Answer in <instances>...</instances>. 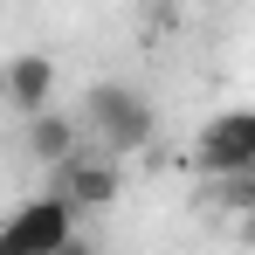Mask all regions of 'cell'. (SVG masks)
Segmentation results:
<instances>
[{
  "instance_id": "obj_6",
  "label": "cell",
  "mask_w": 255,
  "mask_h": 255,
  "mask_svg": "<svg viewBox=\"0 0 255 255\" xmlns=\"http://www.w3.org/2000/svg\"><path fill=\"white\" fill-rule=\"evenodd\" d=\"M21 125H28V159H35V166H62V159H69V152H83V131H76V118H62V111H55V104H48V111H35V118H21Z\"/></svg>"
},
{
  "instance_id": "obj_2",
  "label": "cell",
  "mask_w": 255,
  "mask_h": 255,
  "mask_svg": "<svg viewBox=\"0 0 255 255\" xmlns=\"http://www.w3.org/2000/svg\"><path fill=\"white\" fill-rule=\"evenodd\" d=\"M193 166H200V179H249L255 172V111L235 104V111L207 118L193 138Z\"/></svg>"
},
{
  "instance_id": "obj_4",
  "label": "cell",
  "mask_w": 255,
  "mask_h": 255,
  "mask_svg": "<svg viewBox=\"0 0 255 255\" xmlns=\"http://www.w3.org/2000/svg\"><path fill=\"white\" fill-rule=\"evenodd\" d=\"M118 193H125V172H118V159H104V152H69L55 166V200L69 214H97V207H111Z\"/></svg>"
},
{
  "instance_id": "obj_3",
  "label": "cell",
  "mask_w": 255,
  "mask_h": 255,
  "mask_svg": "<svg viewBox=\"0 0 255 255\" xmlns=\"http://www.w3.org/2000/svg\"><path fill=\"white\" fill-rule=\"evenodd\" d=\"M76 221H83V214H69L55 193L21 200V207L0 221V255H48V249H62V242L76 235Z\"/></svg>"
},
{
  "instance_id": "obj_5",
  "label": "cell",
  "mask_w": 255,
  "mask_h": 255,
  "mask_svg": "<svg viewBox=\"0 0 255 255\" xmlns=\"http://www.w3.org/2000/svg\"><path fill=\"white\" fill-rule=\"evenodd\" d=\"M0 104L14 111V118H35L55 104V62H48L42 48H28V55H14L7 69H0Z\"/></svg>"
},
{
  "instance_id": "obj_7",
  "label": "cell",
  "mask_w": 255,
  "mask_h": 255,
  "mask_svg": "<svg viewBox=\"0 0 255 255\" xmlns=\"http://www.w3.org/2000/svg\"><path fill=\"white\" fill-rule=\"evenodd\" d=\"M48 255H97V249H90L83 235H69V242H62V249H48Z\"/></svg>"
},
{
  "instance_id": "obj_1",
  "label": "cell",
  "mask_w": 255,
  "mask_h": 255,
  "mask_svg": "<svg viewBox=\"0 0 255 255\" xmlns=\"http://www.w3.org/2000/svg\"><path fill=\"white\" fill-rule=\"evenodd\" d=\"M90 111L76 118V131L90 138V152H104V159H131V152H145L152 145V104L125 83H97L83 97Z\"/></svg>"
}]
</instances>
